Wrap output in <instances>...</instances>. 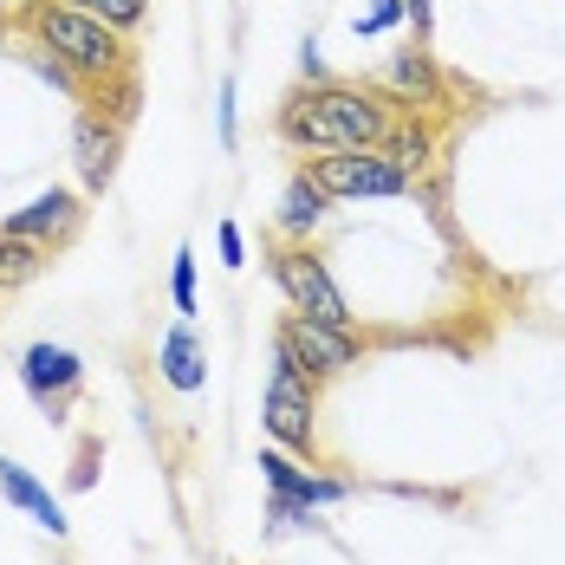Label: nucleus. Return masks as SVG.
<instances>
[{
	"label": "nucleus",
	"instance_id": "f257e3e1",
	"mask_svg": "<svg viewBox=\"0 0 565 565\" xmlns=\"http://www.w3.org/2000/svg\"><path fill=\"white\" fill-rule=\"evenodd\" d=\"M396 124V98L344 85V78H312L280 105V143L326 157V150H377Z\"/></svg>",
	"mask_w": 565,
	"mask_h": 565
},
{
	"label": "nucleus",
	"instance_id": "f03ea898",
	"mask_svg": "<svg viewBox=\"0 0 565 565\" xmlns=\"http://www.w3.org/2000/svg\"><path fill=\"white\" fill-rule=\"evenodd\" d=\"M20 26H26V40L46 46L78 85H98V92H105L117 78H130V46H124V33H111L105 20H92V13H78V7H65V0H26Z\"/></svg>",
	"mask_w": 565,
	"mask_h": 565
},
{
	"label": "nucleus",
	"instance_id": "7ed1b4c3",
	"mask_svg": "<svg viewBox=\"0 0 565 565\" xmlns=\"http://www.w3.org/2000/svg\"><path fill=\"white\" fill-rule=\"evenodd\" d=\"M260 416H267L274 443H286V449H299V455L319 449V377H306L299 358L280 339H274V377H267Z\"/></svg>",
	"mask_w": 565,
	"mask_h": 565
},
{
	"label": "nucleus",
	"instance_id": "20e7f679",
	"mask_svg": "<svg viewBox=\"0 0 565 565\" xmlns=\"http://www.w3.org/2000/svg\"><path fill=\"white\" fill-rule=\"evenodd\" d=\"M306 182L326 202H364V195H403L409 170H396L384 150H326L306 163Z\"/></svg>",
	"mask_w": 565,
	"mask_h": 565
},
{
	"label": "nucleus",
	"instance_id": "39448f33",
	"mask_svg": "<svg viewBox=\"0 0 565 565\" xmlns=\"http://www.w3.org/2000/svg\"><path fill=\"white\" fill-rule=\"evenodd\" d=\"M274 286L286 292V306H292V312H306V319H326V326H351V312H344V292L332 286L326 260H319L312 247H280V254H274Z\"/></svg>",
	"mask_w": 565,
	"mask_h": 565
},
{
	"label": "nucleus",
	"instance_id": "423d86ee",
	"mask_svg": "<svg viewBox=\"0 0 565 565\" xmlns=\"http://www.w3.org/2000/svg\"><path fill=\"white\" fill-rule=\"evenodd\" d=\"M280 344L299 358L306 377H339V371L358 364V332L351 326H326V319H306V312H292L280 326Z\"/></svg>",
	"mask_w": 565,
	"mask_h": 565
},
{
	"label": "nucleus",
	"instance_id": "0eeeda50",
	"mask_svg": "<svg viewBox=\"0 0 565 565\" xmlns=\"http://www.w3.org/2000/svg\"><path fill=\"white\" fill-rule=\"evenodd\" d=\"M117 150H124V124L105 117L98 105H92V111H78V124H72V163H78V182H85L92 195H98V189H111Z\"/></svg>",
	"mask_w": 565,
	"mask_h": 565
},
{
	"label": "nucleus",
	"instance_id": "6e6552de",
	"mask_svg": "<svg viewBox=\"0 0 565 565\" xmlns=\"http://www.w3.org/2000/svg\"><path fill=\"white\" fill-rule=\"evenodd\" d=\"M20 377H26V391L40 409H65V396L78 391V377H85V364H78V351H65V344H33L26 351V364H20Z\"/></svg>",
	"mask_w": 565,
	"mask_h": 565
},
{
	"label": "nucleus",
	"instance_id": "1a4fd4ad",
	"mask_svg": "<svg viewBox=\"0 0 565 565\" xmlns=\"http://www.w3.org/2000/svg\"><path fill=\"white\" fill-rule=\"evenodd\" d=\"M78 222H85V202H78L72 189H46L40 202H26L20 215H7L0 227H7V234H26V241H40V247H58Z\"/></svg>",
	"mask_w": 565,
	"mask_h": 565
},
{
	"label": "nucleus",
	"instance_id": "9d476101",
	"mask_svg": "<svg viewBox=\"0 0 565 565\" xmlns=\"http://www.w3.org/2000/svg\"><path fill=\"white\" fill-rule=\"evenodd\" d=\"M260 475H267V488L280 494V501H299V508H332V501H344L351 488L344 481H326V475H306V468H292L286 455H260Z\"/></svg>",
	"mask_w": 565,
	"mask_h": 565
},
{
	"label": "nucleus",
	"instance_id": "9b49d317",
	"mask_svg": "<svg viewBox=\"0 0 565 565\" xmlns=\"http://www.w3.org/2000/svg\"><path fill=\"white\" fill-rule=\"evenodd\" d=\"M0 494H7L13 508L33 513V520H40L53 540H65V513H58V501L40 488V481H33V475H26V468H20V461H7V455H0Z\"/></svg>",
	"mask_w": 565,
	"mask_h": 565
},
{
	"label": "nucleus",
	"instance_id": "f8f14e48",
	"mask_svg": "<svg viewBox=\"0 0 565 565\" xmlns=\"http://www.w3.org/2000/svg\"><path fill=\"white\" fill-rule=\"evenodd\" d=\"M384 85L396 92V105H436V98H443V78H436L429 53H403L391 72H384Z\"/></svg>",
	"mask_w": 565,
	"mask_h": 565
},
{
	"label": "nucleus",
	"instance_id": "ddd939ff",
	"mask_svg": "<svg viewBox=\"0 0 565 565\" xmlns=\"http://www.w3.org/2000/svg\"><path fill=\"white\" fill-rule=\"evenodd\" d=\"M46 260H53V247H40V241H26V234H7V227H0V292L40 280V274H46Z\"/></svg>",
	"mask_w": 565,
	"mask_h": 565
},
{
	"label": "nucleus",
	"instance_id": "4468645a",
	"mask_svg": "<svg viewBox=\"0 0 565 565\" xmlns=\"http://www.w3.org/2000/svg\"><path fill=\"white\" fill-rule=\"evenodd\" d=\"M202 377H209V371H202V344H195L189 326H175L170 339H163V384L189 396V391H202Z\"/></svg>",
	"mask_w": 565,
	"mask_h": 565
},
{
	"label": "nucleus",
	"instance_id": "2eb2a0df",
	"mask_svg": "<svg viewBox=\"0 0 565 565\" xmlns=\"http://www.w3.org/2000/svg\"><path fill=\"white\" fill-rule=\"evenodd\" d=\"M326 222V195H319V189H312V182H306V170L292 175V182H286V202H280V227L286 234H299V241H306V234H312V227Z\"/></svg>",
	"mask_w": 565,
	"mask_h": 565
},
{
	"label": "nucleus",
	"instance_id": "dca6fc26",
	"mask_svg": "<svg viewBox=\"0 0 565 565\" xmlns=\"http://www.w3.org/2000/svg\"><path fill=\"white\" fill-rule=\"evenodd\" d=\"M377 150H384V157H391L396 170H423V163H429V150H436V143H429V130H416V117H396V124H391V137H384V143H377Z\"/></svg>",
	"mask_w": 565,
	"mask_h": 565
},
{
	"label": "nucleus",
	"instance_id": "f3484780",
	"mask_svg": "<svg viewBox=\"0 0 565 565\" xmlns=\"http://www.w3.org/2000/svg\"><path fill=\"white\" fill-rule=\"evenodd\" d=\"M65 7H78V13H92V20H105L111 33H137V26L150 20V0H65Z\"/></svg>",
	"mask_w": 565,
	"mask_h": 565
},
{
	"label": "nucleus",
	"instance_id": "a211bd4d",
	"mask_svg": "<svg viewBox=\"0 0 565 565\" xmlns=\"http://www.w3.org/2000/svg\"><path fill=\"white\" fill-rule=\"evenodd\" d=\"M20 58H26V65H33L40 78H53L58 92H85V85H78V78H72V72H65V65H58V58L46 53V46H33V40H26V53H20Z\"/></svg>",
	"mask_w": 565,
	"mask_h": 565
},
{
	"label": "nucleus",
	"instance_id": "6ab92c4d",
	"mask_svg": "<svg viewBox=\"0 0 565 565\" xmlns=\"http://www.w3.org/2000/svg\"><path fill=\"white\" fill-rule=\"evenodd\" d=\"M175 312H182V319H189V312H195V254H189V247H182V254H175Z\"/></svg>",
	"mask_w": 565,
	"mask_h": 565
},
{
	"label": "nucleus",
	"instance_id": "aec40b11",
	"mask_svg": "<svg viewBox=\"0 0 565 565\" xmlns=\"http://www.w3.org/2000/svg\"><path fill=\"white\" fill-rule=\"evenodd\" d=\"M403 20V0H377L364 20H358V33H384V26H396Z\"/></svg>",
	"mask_w": 565,
	"mask_h": 565
},
{
	"label": "nucleus",
	"instance_id": "412c9836",
	"mask_svg": "<svg viewBox=\"0 0 565 565\" xmlns=\"http://www.w3.org/2000/svg\"><path fill=\"white\" fill-rule=\"evenodd\" d=\"M215 241H222V267H241V227L222 222V234H215Z\"/></svg>",
	"mask_w": 565,
	"mask_h": 565
},
{
	"label": "nucleus",
	"instance_id": "4be33fe9",
	"mask_svg": "<svg viewBox=\"0 0 565 565\" xmlns=\"http://www.w3.org/2000/svg\"><path fill=\"white\" fill-rule=\"evenodd\" d=\"M403 13L416 20V33H429V20H436V0H403Z\"/></svg>",
	"mask_w": 565,
	"mask_h": 565
},
{
	"label": "nucleus",
	"instance_id": "5701e85b",
	"mask_svg": "<svg viewBox=\"0 0 565 565\" xmlns=\"http://www.w3.org/2000/svg\"><path fill=\"white\" fill-rule=\"evenodd\" d=\"M222 143H234V85H222Z\"/></svg>",
	"mask_w": 565,
	"mask_h": 565
}]
</instances>
